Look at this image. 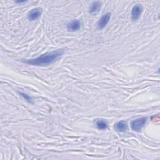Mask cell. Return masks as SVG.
Instances as JSON below:
<instances>
[{
    "instance_id": "1",
    "label": "cell",
    "mask_w": 160,
    "mask_h": 160,
    "mask_svg": "<svg viewBox=\"0 0 160 160\" xmlns=\"http://www.w3.org/2000/svg\"><path fill=\"white\" fill-rule=\"evenodd\" d=\"M63 53V50H58L51 53L43 54L35 59H26L24 62L28 65L33 66H48L54 63Z\"/></svg>"
},
{
    "instance_id": "2",
    "label": "cell",
    "mask_w": 160,
    "mask_h": 160,
    "mask_svg": "<svg viewBox=\"0 0 160 160\" xmlns=\"http://www.w3.org/2000/svg\"><path fill=\"white\" fill-rule=\"evenodd\" d=\"M146 117H142L138 118L134 121H133L131 123L132 129L135 132H140L142 128L145 126L147 121Z\"/></svg>"
},
{
    "instance_id": "3",
    "label": "cell",
    "mask_w": 160,
    "mask_h": 160,
    "mask_svg": "<svg viewBox=\"0 0 160 160\" xmlns=\"http://www.w3.org/2000/svg\"><path fill=\"white\" fill-rule=\"evenodd\" d=\"M143 11V8L141 5H136L132 10V19L135 21L139 19L141 13Z\"/></svg>"
},
{
    "instance_id": "4",
    "label": "cell",
    "mask_w": 160,
    "mask_h": 160,
    "mask_svg": "<svg viewBox=\"0 0 160 160\" xmlns=\"http://www.w3.org/2000/svg\"><path fill=\"white\" fill-rule=\"evenodd\" d=\"M42 13H43V11L41 8H38L33 9L31 11H30V12L28 14V18L31 21H35L38 19L41 16V15H42Z\"/></svg>"
},
{
    "instance_id": "5",
    "label": "cell",
    "mask_w": 160,
    "mask_h": 160,
    "mask_svg": "<svg viewBox=\"0 0 160 160\" xmlns=\"http://www.w3.org/2000/svg\"><path fill=\"white\" fill-rule=\"evenodd\" d=\"M111 18V14L110 13H107L105 14L102 18L100 19L98 23V28L100 29H103L109 23Z\"/></svg>"
},
{
    "instance_id": "6",
    "label": "cell",
    "mask_w": 160,
    "mask_h": 160,
    "mask_svg": "<svg viewBox=\"0 0 160 160\" xmlns=\"http://www.w3.org/2000/svg\"><path fill=\"white\" fill-rule=\"evenodd\" d=\"M81 28V23L77 20H75L67 25V29L70 31H76L80 29Z\"/></svg>"
},
{
    "instance_id": "7",
    "label": "cell",
    "mask_w": 160,
    "mask_h": 160,
    "mask_svg": "<svg viewBox=\"0 0 160 160\" xmlns=\"http://www.w3.org/2000/svg\"><path fill=\"white\" fill-rule=\"evenodd\" d=\"M101 3L99 2H93L91 6H90V9H89V13L91 14V15H94V14H96L97 13L100 8H101Z\"/></svg>"
},
{
    "instance_id": "8",
    "label": "cell",
    "mask_w": 160,
    "mask_h": 160,
    "mask_svg": "<svg viewBox=\"0 0 160 160\" xmlns=\"http://www.w3.org/2000/svg\"><path fill=\"white\" fill-rule=\"evenodd\" d=\"M115 130L119 132H124L128 128V125L125 121H121L119 122H118L115 126Z\"/></svg>"
},
{
    "instance_id": "9",
    "label": "cell",
    "mask_w": 160,
    "mask_h": 160,
    "mask_svg": "<svg viewBox=\"0 0 160 160\" xmlns=\"http://www.w3.org/2000/svg\"><path fill=\"white\" fill-rule=\"evenodd\" d=\"M96 126H97V128L100 130H105L108 127V123L107 122L102 119H96L95 121Z\"/></svg>"
},
{
    "instance_id": "10",
    "label": "cell",
    "mask_w": 160,
    "mask_h": 160,
    "mask_svg": "<svg viewBox=\"0 0 160 160\" xmlns=\"http://www.w3.org/2000/svg\"><path fill=\"white\" fill-rule=\"evenodd\" d=\"M19 94H21V96L22 97H23L24 99H25V100H27L28 102H32L31 98L29 97H28V95H27V94H24V93H20Z\"/></svg>"
},
{
    "instance_id": "11",
    "label": "cell",
    "mask_w": 160,
    "mask_h": 160,
    "mask_svg": "<svg viewBox=\"0 0 160 160\" xmlns=\"http://www.w3.org/2000/svg\"><path fill=\"white\" fill-rule=\"evenodd\" d=\"M26 2L25 1H23V2H21V1H18V2H16V3H25Z\"/></svg>"
}]
</instances>
